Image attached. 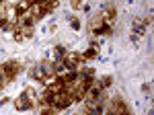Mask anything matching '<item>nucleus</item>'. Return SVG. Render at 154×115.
I'll use <instances>...</instances> for the list:
<instances>
[{
	"label": "nucleus",
	"mask_w": 154,
	"mask_h": 115,
	"mask_svg": "<svg viewBox=\"0 0 154 115\" xmlns=\"http://www.w3.org/2000/svg\"><path fill=\"white\" fill-rule=\"evenodd\" d=\"M35 97L37 92L31 89V86H27L17 99H14V107L19 109V111H29V109H33V105H35Z\"/></svg>",
	"instance_id": "nucleus-1"
},
{
	"label": "nucleus",
	"mask_w": 154,
	"mask_h": 115,
	"mask_svg": "<svg viewBox=\"0 0 154 115\" xmlns=\"http://www.w3.org/2000/svg\"><path fill=\"white\" fill-rule=\"evenodd\" d=\"M82 62H84V56L78 54V51H66V56H64V64H66L68 72H74Z\"/></svg>",
	"instance_id": "nucleus-2"
},
{
	"label": "nucleus",
	"mask_w": 154,
	"mask_h": 115,
	"mask_svg": "<svg viewBox=\"0 0 154 115\" xmlns=\"http://www.w3.org/2000/svg\"><path fill=\"white\" fill-rule=\"evenodd\" d=\"M115 14H117V11H115V4H107L105 8L101 11L103 23H105V25H109V27H111V23L115 21Z\"/></svg>",
	"instance_id": "nucleus-3"
},
{
	"label": "nucleus",
	"mask_w": 154,
	"mask_h": 115,
	"mask_svg": "<svg viewBox=\"0 0 154 115\" xmlns=\"http://www.w3.org/2000/svg\"><path fill=\"white\" fill-rule=\"evenodd\" d=\"M103 17H101V12H95V14H91V19H88V31L91 33H99V29L103 27Z\"/></svg>",
	"instance_id": "nucleus-4"
},
{
	"label": "nucleus",
	"mask_w": 154,
	"mask_h": 115,
	"mask_svg": "<svg viewBox=\"0 0 154 115\" xmlns=\"http://www.w3.org/2000/svg\"><path fill=\"white\" fill-rule=\"evenodd\" d=\"M2 68H4V72H6V76L12 80V78H17V74L21 72V64L14 62V60H11V62H6V64H2Z\"/></svg>",
	"instance_id": "nucleus-5"
},
{
	"label": "nucleus",
	"mask_w": 154,
	"mask_h": 115,
	"mask_svg": "<svg viewBox=\"0 0 154 115\" xmlns=\"http://www.w3.org/2000/svg\"><path fill=\"white\" fill-rule=\"evenodd\" d=\"M39 66H41V70H43L45 78H49V76H58V74H56V68H54V64H51L49 60H41Z\"/></svg>",
	"instance_id": "nucleus-6"
},
{
	"label": "nucleus",
	"mask_w": 154,
	"mask_h": 115,
	"mask_svg": "<svg viewBox=\"0 0 154 115\" xmlns=\"http://www.w3.org/2000/svg\"><path fill=\"white\" fill-rule=\"evenodd\" d=\"M29 76H31L33 80L45 82V74H43V70H41V66H39V64H37V66H33V68L29 70Z\"/></svg>",
	"instance_id": "nucleus-7"
},
{
	"label": "nucleus",
	"mask_w": 154,
	"mask_h": 115,
	"mask_svg": "<svg viewBox=\"0 0 154 115\" xmlns=\"http://www.w3.org/2000/svg\"><path fill=\"white\" fill-rule=\"evenodd\" d=\"M45 89H48L51 95H60V92H64V84L60 80H56V82H49V84H45Z\"/></svg>",
	"instance_id": "nucleus-8"
},
{
	"label": "nucleus",
	"mask_w": 154,
	"mask_h": 115,
	"mask_svg": "<svg viewBox=\"0 0 154 115\" xmlns=\"http://www.w3.org/2000/svg\"><path fill=\"white\" fill-rule=\"evenodd\" d=\"M56 6H58V2H45V4H41V12H43V17H45L48 12H51Z\"/></svg>",
	"instance_id": "nucleus-9"
},
{
	"label": "nucleus",
	"mask_w": 154,
	"mask_h": 115,
	"mask_svg": "<svg viewBox=\"0 0 154 115\" xmlns=\"http://www.w3.org/2000/svg\"><path fill=\"white\" fill-rule=\"evenodd\" d=\"M56 113H58V109L54 105H43L41 107V115H56Z\"/></svg>",
	"instance_id": "nucleus-10"
},
{
	"label": "nucleus",
	"mask_w": 154,
	"mask_h": 115,
	"mask_svg": "<svg viewBox=\"0 0 154 115\" xmlns=\"http://www.w3.org/2000/svg\"><path fill=\"white\" fill-rule=\"evenodd\" d=\"M111 82H113V78H111V76H103V78L97 82V84H99V89H101V91H105V89L109 86V84H111Z\"/></svg>",
	"instance_id": "nucleus-11"
},
{
	"label": "nucleus",
	"mask_w": 154,
	"mask_h": 115,
	"mask_svg": "<svg viewBox=\"0 0 154 115\" xmlns=\"http://www.w3.org/2000/svg\"><path fill=\"white\" fill-rule=\"evenodd\" d=\"M8 82H11V78L6 76V72H4V68L0 66V89H4V86H6Z\"/></svg>",
	"instance_id": "nucleus-12"
},
{
	"label": "nucleus",
	"mask_w": 154,
	"mask_h": 115,
	"mask_svg": "<svg viewBox=\"0 0 154 115\" xmlns=\"http://www.w3.org/2000/svg\"><path fill=\"white\" fill-rule=\"evenodd\" d=\"M70 25H72V29H80V21L76 17H70Z\"/></svg>",
	"instance_id": "nucleus-13"
},
{
	"label": "nucleus",
	"mask_w": 154,
	"mask_h": 115,
	"mask_svg": "<svg viewBox=\"0 0 154 115\" xmlns=\"http://www.w3.org/2000/svg\"><path fill=\"white\" fill-rule=\"evenodd\" d=\"M72 8H76V11H78V8H82V2H78V0H74V2H72Z\"/></svg>",
	"instance_id": "nucleus-14"
},
{
	"label": "nucleus",
	"mask_w": 154,
	"mask_h": 115,
	"mask_svg": "<svg viewBox=\"0 0 154 115\" xmlns=\"http://www.w3.org/2000/svg\"><path fill=\"white\" fill-rule=\"evenodd\" d=\"M142 91L144 92H150V84H142Z\"/></svg>",
	"instance_id": "nucleus-15"
},
{
	"label": "nucleus",
	"mask_w": 154,
	"mask_h": 115,
	"mask_svg": "<svg viewBox=\"0 0 154 115\" xmlns=\"http://www.w3.org/2000/svg\"><path fill=\"white\" fill-rule=\"evenodd\" d=\"M148 115H154V111H152V107H150V109H148Z\"/></svg>",
	"instance_id": "nucleus-16"
}]
</instances>
